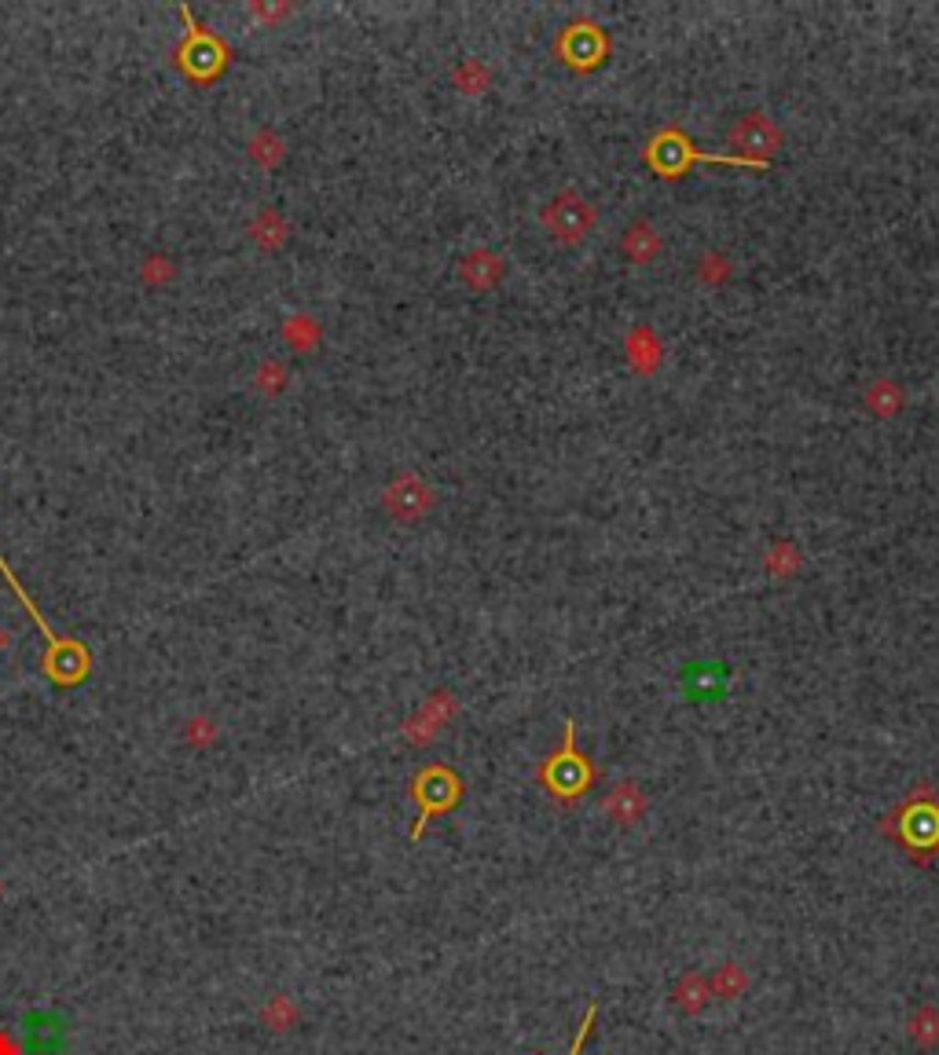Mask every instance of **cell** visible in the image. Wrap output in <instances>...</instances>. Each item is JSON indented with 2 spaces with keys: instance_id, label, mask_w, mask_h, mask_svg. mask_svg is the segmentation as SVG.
Segmentation results:
<instances>
[{
  "instance_id": "21",
  "label": "cell",
  "mask_w": 939,
  "mask_h": 1055,
  "mask_svg": "<svg viewBox=\"0 0 939 1055\" xmlns=\"http://www.w3.org/2000/svg\"><path fill=\"white\" fill-rule=\"evenodd\" d=\"M452 81L463 88L466 96H477V92H485L488 88V81H493V74H488V66H482L477 59H463L452 70Z\"/></svg>"
},
{
  "instance_id": "26",
  "label": "cell",
  "mask_w": 939,
  "mask_h": 1055,
  "mask_svg": "<svg viewBox=\"0 0 939 1055\" xmlns=\"http://www.w3.org/2000/svg\"><path fill=\"white\" fill-rule=\"evenodd\" d=\"M595 1019H598V1004L592 1000V1004L584 1008V1019H581V1030H576V1037H573V1044H570V1052L565 1055H581L584 1052V1044H587V1037H592V1026H595Z\"/></svg>"
},
{
  "instance_id": "28",
  "label": "cell",
  "mask_w": 939,
  "mask_h": 1055,
  "mask_svg": "<svg viewBox=\"0 0 939 1055\" xmlns=\"http://www.w3.org/2000/svg\"><path fill=\"white\" fill-rule=\"evenodd\" d=\"M0 1055H19V1048H15V1041L8 1037V1033H0Z\"/></svg>"
},
{
  "instance_id": "22",
  "label": "cell",
  "mask_w": 939,
  "mask_h": 1055,
  "mask_svg": "<svg viewBox=\"0 0 939 1055\" xmlns=\"http://www.w3.org/2000/svg\"><path fill=\"white\" fill-rule=\"evenodd\" d=\"M697 279L702 282H708V286H719V282H727L730 279V271H734V264H730V257L727 253H719V249H708V253H702V260H697Z\"/></svg>"
},
{
  "instance_id": "16",
  "label": "cell",
  "mask_w": 939,
  "mask_h": 1055,
  "mask_svg": "<svg viewBox=\"0 0 939 1055\" xmlns=\"http://www.w3.org/2000/svg\"><path fill=\"white\" fill-rule=\"evenodd\" d=\"M906 1033L921 1052H936L939 1048V1008L936 1004H921L910 1011L906 1019Z\"/></svg>"
},
{
  "instance_id": "9",
  "label": "cell",
  "mask_w": 939,
  "mask_h": 1055,
  "mask_svg": "<svg viewBox=\"0 0 939 1055\" xmlns=\"http://www.w3.org/2000/svg\"><path fill=\"white\" fill-rule=\"evenodd\" d=\"M455 711H459V700L452 697V692H444V689L433 692V697L419 708V714L404 722V736H408V744H430L437 736V730H441V725L452 719Z\"/></svg>"
},
{
  "instance_id": "20",
  "label": "cell",
  "mask_w": 939,
  "mask_h": 1055,
  "mask_svg": "<svg viewBox=\"0 0 939 1055\" xmlns=\"http://www.w3.org/2000/svg\"><path fill=\"white\" fill-rule=\"evenodd\" d=\"M767 571L778 579H789L793 571H800V549H796L789 538H778V543L767 546Z\"/></svg>"
},
{
  "instance_id": "15",
  "label": "cell",
  "mask_w": 939,
  "mask_h": 1055,
  "mask_svg": "<svg viewBox=\"0 0 939 1055\" xmlns=\"http://www.w3.org/2000/svg\"><path fill=\"white\" fill-rule=\"evenodd\" d=\"M862 403H866L877 418H892V414L903 411L906 392H903L892 378H877V381L866 385V392H862Z\"/></svg>"
},
{
  "instance_id": "2",
  "label": "cell",
  "mask_w": 939,
  "mask_h": 1055,
  "mask_svg": "<svg viewBox=\"0 0 939 1055\" xmlns=\"http://www.w3.org/2000/svg\"><path fill=\"white\" fill-rule=\"evenodd\" d=\"M537 780H540V788L551 796V802H559L562 810H573L576 802H581L587 791L595 788L598 769H595L592 758L576 747V722L573 719H565L562 744L540 763Z\"/></svg>"
},
{
  "instance_id": "29",
  "label": "cell",
  "mask_w": 939,
  "mask_h": 1055,
  "mask_svg": "<svg viewBox=\"0 0 939 1055\" xmlns=\"http://www.w3.org/2000/svg\"><path fill=\"white\" fill-rule=\"evenodd\" d=\"M8 642H12V634H8L4 626H0V648H8Z\"/></svg>"
},
{
  "instance_id": "7",
  "label": "cell",
  "mask_w": 939,
  "mask_h": 1055,
  "mask_svg": "<svg viewBox=\"0 0 939 1055\" xmlns=\"http://www.w3.org/2000/svg\"><path fill=\"white\" fill-rule=\"evenodd\" d=\"M730 147H738V158L767 169L771 154L782 147V129L774 125L767 110H749L730 129Z\"/></svg>"
},
{
  "instance_id": "17",
  "label": "cell",
  "mask_w": 939,
  "mask_h": 1055,
  "mask_svg": "<svg viewBox=\"0 0 939 1055\" xmlns=\"http://www.w3.org/2000/svg\"><path fill=\"white\" fill-rule=\"evenodd\" d=\"M708 986H712V997H719V1000H738L749 989V971L741 964L727 960L716 967V975L708 978Z\"/></svg>"
},
{
  "instance_id": "11",
  "label": "cell",
  "mask_w": 939,
  "mask_h": 1055,
  "mask_svg": "<svg viewBox=\"0 0 939 1055\" xmlns=\"http://www.w3.org/2000/svg\"><path fill=\"white\" fill-rule=\"evenodd\" d=\"M603 810L609 821L620 824V829H631V824H639L642 818H647V791H642L636 780H617V785L606 791Z\"/></svg>"
},
{
  "instance_id": "5",
  "label": "cell",
  "mask_w": 939,
  "mask_h": 1055,
  "mask_svg": "<svg viewBox=\"0 0 939 1055\" xmlns=\"http://www.w3.org/2000/svg\"><path fill=\"white\" fill-rule=\"evenodd\" d=\"M554 55H559L565 66H573L576 74H592L606 63L609 37L595 19H573L570 26L559 33V41H554Z\"/></svg>"
},
{
  "instance_id": "12",
  "label": "cell",
  "mask_w": 939,
  "mask_h": 1055,
  "mask_svg": "<svg viewBox=\"0 0 939 1055\" xmlns=\"http://www.w3.org/2000/svg\"><path fill=\"white\" fill-rule=\"evenodd\" d=\"M620 249H625V257L631 264H653L661 257L664 238L650 220H631V224L625 227V235H620Z\"/></svg>"
},
{
  "instance_id": "19",
  "label": "cell",
  "mask_w": 939,
  "mask_h": 1055,
  "mask_svg": "<svg viewBox=\"0 0 939 1055\" xmlns=\"http://www.w3.org/2000/svg\"><path fill=\"white\" fill-rule=\"evenodd\" d=\"M320 323H316L312 315H290L287 323H283V337H287V345H294L298 352H309L316 348V341H320Z\"/></svg>"
},
{
  "instance_id": "4",
  "label": "cell",
  "mask_w": 939,
  "mask_h": 1055,
  "mask_svg": "<svg viewBox=\"0 0 939 1055\" xmlns=\"http://www.w3.org/2000/svg\"><path fill=\"white\" fill-rule=\"evenodd\" d=\"M691 162H719V165H749V169H760V165L738 158V154H702L691 143V136H683L675 125L661 129L658 136L647 143V165L658 176H664V180H680V176H686Z\"/></svg>"
},
{
  "instance_id": "3",
  "label": "cell",
  "mask_w": 939,
  "mask_h": 1055,
  "mask_svg": "<svg viewBox=\"0 0 939 1055\" xmlns=\"http://www.w3.org/2000/svg\"><path fill=\"white\" fill-rule=\"evenodd\" d=\"M408 791H411V799L419 802V821H415V829H411V840H422L426 824L463 802V777H459L448 763H426L419 774L411 777Z\"/></svg>"
},
{
  "instance_id": "18",
  "label": "cell",
  "mask_w": 939,
  "mask_h": 1055,
  "mask_svg": "<svg viewBox=\"0 0 939 1055\" xmlns=\"http://www.w3.org/2000/svg\"><path fill=\"white\" fill-rule=\"evenodd\" d=\"M250 235H254L257 246L265 249H276L287 242V220H283L276 209H265V213L254 216V224H250Z\"/></svg>"
},
{
  "instance_id": "13",
  "label": "cell",
  "mask_w": 939,
  "mask_h": 1055,
  "mask_svg": "<svg viewBox=\"0 0 939 1055\" xmlns=\"http://www.w3.org/2000/svg\"><path fill=\"white\" fill-rule=\"evenodd\" d=\"M625 352H628V363L636 374H653L661 367V337L653 334V326H647V323H636L628 330Z\"/></svg>"
},
{
  "instance_id": "6",
  "label": "cell",
  "mask_w": 939,
  "mask_h": 1055,
  "mask_svg": "<svg viewBox=\"0 0 939 1055\" xmlns=\"http://www.w3.org/2000/svg\"><path fill=\"white\" fill-rule=\"evenodd\" d=\"M543 224H548V231L562 246H576V242H584L587 231L595 227V206L587 202L581 191L565 187V191H559L543 206Z\"/></svg>"
},
{
  "instance_id": "10",
  "label": "cell",
  "mask_w": 939,
  "mask_h": 1055,
  "mask_svg": "<svg viewBox=\"0 0 939 1055\" xmlns=\"http://www.w3.org/2000/svg\"><path fill=\"white\" fill-rule=\"evenodd\" d=\"M504 275H507V260L499 257L496 249L477 246V249H470L463 260H459V279H463L474 293L496 290V286L504 282Z\"/></svg>"
},
{
  "instance_id": "8",
  "label": "cell",
  "mask_w": 939,
  "mask_h": 1055,
  "mask_svg": "<svg viewBox=\"0 0 939 1055\" xmlns=\"http://www.w3.org/2000/svg\"><path fill=\"white\" fill-rule=\"evenodd\" d=\"M433 499H437L433 488L411 469L400 473V477L393 480L386 491H382V506H386V513L393 517V521H404V524L422 521V517L433 510Z\"/></svg>"
},
{
  "instance_id": "24",
  "label": "cell",
  "mask_w": 939,
  "mask_h": 1055,
  "mask_svg": "<svg viewBox=\"0 0 939 1055\" xmlns=\"http://www.w3.org/2000/svg\"><path fill=\"white\" fill-rule=\"evenodd\" d=\"M254 381H257V389H261V392H279V389H283V381H287V367H283L279 359H265V363H261V367H257Z\"/></svg>"
},
{
  "instance_id": "27",
  "label": "cell",
  "mask_w": 939,
  "mask_h": 1055,
  "mask_svg": "<svg viewBox=\"0 0 939 1055\" xmlns=\"http://www.w3.org/2000/svg\"><path fill=\"white\" fill-rule=\"evenodd\" d=\"M265 1019L272 1022V1030H287V1026H290V1022H294V1019H298V1011H294V1008L287 1004V1000H283V997H279V1000H276V1004H272V1008L265 1011Z\"/></svg>"
},
{
  "instance_id": "1",
  "label": "cell",
  "mask_w": 939,
  "mask_h": 1055,
  "mask_svg": "<svg viewBox=\"0 0 939 1055\" xmlns=\"http://www.w3.org/2000/svg\"><path fill=\"white\" fill-rule=\"evenodd\" d=\"M881 832L888 835L892 843H899L914 865H932V857L939 851V799L932 796V788L928 785L914 788L910 796L884 818Z\"/></svg>"
},
{
  "instance_id": "23",
  "label": "cell",
  "mask_w": 939,
  "mask_h": 1055,
  "mask_svg": "<svg viewBox=\"0 0 939 1055\" xmlns=\"http://www.w3.org/2000/svg\"><path fill=\"white\" fill-rule=\"evenodd\" d=\"M250 154H254L261 165H276L283 158V140L272 129H261L257 136L250 140Z\"/></svg>"
},
{
  "instance_id": "14",
  "label": "cell",
  "mask_w": 939,
  "mask_h": 1055,
  "mask_svg": "<svg viewBox=\"0 0 939 1055\" xmlns=\"http://www.w3.org/2000/svg\"><path fill=\"white\" fill-rule=\"evenodd\" d=\"M712 986H708L705 975L697 971H683L672 986V1004L683 1011V1015H702V1011L712 1004Z\"/></svg>"
},
{
  "instance_id": "25",
  "label": "cell",
  "mask_w": 939,
  "mask_h": 1055,
  "mask_svg": "<svg viewBox=\"0 0 939 1055\" xmlns=\"http://www.w3.org/2000/svg\"><path fill=\"white\" fill-rule=\"evenodd\" d=\"M140 275H144L147 282H169L173 275H177V264H173L169 257H162V253H155V257H147V260H144V268H140Z\"/></svg>"
}]
</instances>
